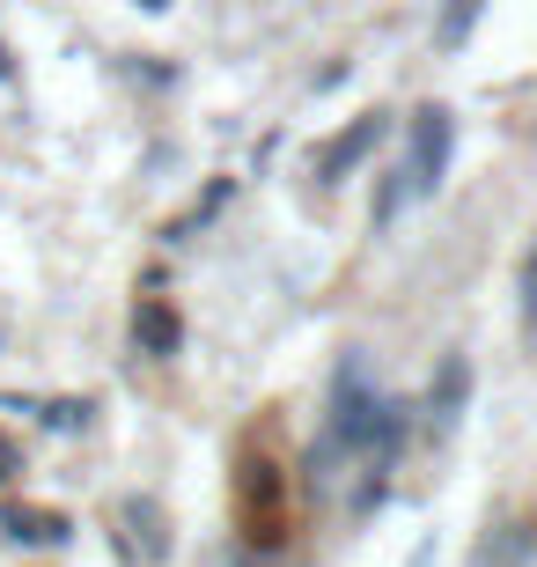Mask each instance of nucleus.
Returning <instances> with one entry per match:
<instances>
[{
	"instance_id": "nucleus-1",
	"label": "nucleus",
	"mask_w": 537,
	"mask_h": 567,
	"mask_svg": "<svg viewBox=\"0 0 537 567\" xmlns=\"http://www.w3.org/2000/svg\"><path fill=\"white\" fill-rule=\"evenodd\" d=\"M375 413H383V399L361 383V361H339V383H331V435L347 442V450H361V442H375Z\"/></svg>"
},
{
	"instance_id": "nucleus-2",
	"label": "nucleus",
	"mask_w": 537,
	"mask_h": 567,
	"mask_svg": "<svg viewBox=\"0 0 537 567\" xmlns=\"http://www.w3.org/2000/svg\"><path fill=\"white\" fill-rule=\"evenodd\" d=\"M442 163H450V111L427 104L413 133V169H405V192H434L442 185Z\"/></svg>"
},
{
	"instance_id": "nucleus-3",
	"label": "nucleus",
	"mask_w": 537,
	"mask_h": 567,
	"mask_svg": "<svg viewBox=\"0 0 537 567\" xmlns=\"http://www.w3.org/2000/svg\"><path fill=\"white\" fill-rule=\"evenodd\" d=\"M375 141H383V111H369V118H353V126L339 133V141H331L324 155H317V177H324V185H339V177H347V169L361 163V155H369Z\"/></svg>"
},
{
	"instance_id": "nucleus-4",
	"label": "nucleus",
	"mask_w": 537,
	"mask_h": 567,
	"mask_svg": "<svg viewBox=\"0 0 537 567\" xmlns=\"http://www.w3.org/2000/svg\"><path fill=\"white\" fill-rule=\"evenodd\" d=\"M464 391H472V369H464V354H450V361H442V377H434V391H427L434 427H456V413H464Z\"/></svg>"
},
{
	"instance_id": "nucleus-5",
	"label": "nucleus",
	"mask_w": 537,
	"mask_h": 567,
	"mask_svg": "<svg viewBox=\"0 0 537 567\" xmlns=\"http://www.w3.org/2000/svg\"><path fill=\"white\" fill-rule=\"evenodd\" d=\"M530 553H537V530H530V524H500L494 538L478 546L472 567H530Z\"/></svg>"
},
{
	"instance_id": "nucleus-6",
	"label": "nucleus",
	"mask_w": 537,
	"mask_h": 567,
	"mask_svg": "<svg viewBox=\"0 0 537 567\" xmlns=\"http://www.w3.org/2000/svg\"><path fill=\"white\" fill-rule=\"evenodd\" d=\"M0 530L16 538V546H60L66 524L60 516H44V508H0Z\"/></svg>"
},
{
	"instance_id": "nucleus-7",
	"label": "nucleus",
	"mask_w": 537,
	"mask_h": 567,
	"mask_svg": "<svg viewBox=\"0 0 537 567\" xmlns=\"http://www.w3.org/2000/svg\"><path fill=\"white\" fill-rule=\"evenodd\" d=\"M133 339H141L147 354H177V317H169L163 302H141V317H133Z\"/></svg>"
},
{
	"instance_id": "nucleus-8",
	"label": "nucleus",
	"mask_w": 537,
	"mask_h": 567,
	"mask_svg": "<svg viewBox=\"0 0 537 567\" xmlns=\"http://www.w3.org/2000/svg\"><path fill=\"white\" fill-rule=\"evenodd\" d=\"M516 310H523V332L537 339V236H530V251H523V274H516Z\"/></svg>"
}]
</instances>
